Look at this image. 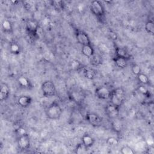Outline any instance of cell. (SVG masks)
Listing matches in <instances>:
<instances>
[{"instance_id":"cell-23","label":"cell","mask_w":154,"mask_h":154,"mask_svg":"<svg viewBox=\"0 0 154 154\" xmlns=\"http://www.w3.org/2000/svg\"><path fill=\"white\" fill-rule=\"evenodd\" d=\"M10 51L14 55H18L21 51L20 46L16 42H11L10 44Z\"/></svg>"},{"instance_id":"cell-31","label":"cell","mask_w":154,"mask_h":154,"mask_svg":"<svg viewBox=\"0 0 154 154\" xmlns=\"http://www.w3.org/2000/svg\"><path fill=\"white\" fill-rule=\"evenodd\" d=\"M131 71L132 73L136 76H137L138 74H140L141 72V67L138 64L136 63H133L131 65Z\"/></svg>"},{"instance_id":"cell-24","label":"cell","mask_w":154,"mask_h":154,"mask_svg":"<svg viewBox=\"0 0 154 154\" xmlns=\"http://www.w3.org/2000/svg\"><path fill=\"white\" fill-rule=\"evenodd\" d=\"M137 80L140 84L142 85H147L149 83V77L144 73L141 72L137 76Z\"/></svg>"},{"instance_id":"cell-8","label":"cell","mask_w":154,"mask_h":154,"mask_svg":"<svg viewBox=\"0 0 154 154\" xmlns=\"http://www.w3.org/2000/svg\"><path fill=\"white\" fill-rule=\"evenodd\" d=\"M111 90L106 86H100L96 88L95 95L97 97L102 100L109 99Z\"/></svg>"},{"instance_id":"cell-30","label":"cell","mask_w":154,"mask_h":154,"mask_svg":"<svg viewBox=\"0 0 154 154\" xmlns=\"http://www.w3.org/2000/svg\"><path fill=\"white\" fill-rule=\"evenodd\" d=\"M120 152L122 154H134L135 151L132 147L129 146H124L120 149Z\"/></svg>"},{"instance_id":"cell-25","label":"cell","mask_w":154,"mask_h":154,"mask_svg":"<svg viewBox=\"0 0 154 154\" xmlns=\"http://www.w3.org/2000/svg\"><path fill=\"white\" fill-rule=\"evenodd\" d=\"M84 67L82 64L78 60H73L70 63V67L73 70H81Z\"/></svg>"},{"instance_id":"cell-33","label":"cell","mask_w":154,"mask_h":154,"mask_svg":"<svg viewBox=\"0 0 154 154\" xmlns=\"http://www.w3.org/2000/svg\"><path fill=\"white\" fill-rule=\"evenodd\" d=\"M146 153L148 154H153L154 153V147L153 145H149V146L146 149Z\"/></svg>"},{"instance_id":"cell-28","label":"cell","mask_w":154,"mask_h":154,"mask_svg":"<svg viewBox=\"0 0 154 154\" xmlns=\"http://www.w3.org/2000/svg\"><path fill=\"white\" fill-rule=\"evenodd\" d=\"M138 90L143 95H144V96H146L147 97H150V91H149L147 88L145 87V85L140 84L138 87Z\"/></svg>"},{"instance_id":"cell-13","label":"cell","mask_w":154,"mask_h":154,"mask_svg":"<svg viewBox=\"0 0 154 154\" xmlns=\"http://www.w3.org/2000/svg\"><path fill=\"white\" fill-rule=\"evenodd\" d=\"M17 102V104L20 106L22 108H27L31 105L32 102V98L29 96L22 95L18 97Z\"/></svg>"},{"instance_id":"cell-12","label":"cell","mask_w":154,"mask_h":154,"mask_svg":"<svg viewBox=\"0 0 154 154\" xmlns=\"http://www.w3.org/2000/svg\"><path fill=\"white\" fill-rule=\"evenodd\" d=\"M111 127L112 130L117 133L120 134L122 132L123 128V124L121 120L119 119L118 117L114 119L111 120Z\"/></svg>"},{"instance_id":"cell-16","label":"cell","mask_w":154,"mask_h":154,"mask_svg":"<svg viewBox=\"0 0 154 154\" xmlns=\"http://www.w3.org/2000/svg\"><path fill=\"white\" fill-rule=\"evenodd\" d=\"M115 54L116 57H119L126 58L128 60H130L131 55L128 52V51L123 48L122 47H116L115 49Z\"/></svg>"},{"instance_id":"cell-15","label":"cell","mask_w":154,"mask_h":154,"mask_svg":"<svg viewBox=\"0 0 154 154\" xmlns=\"http://www.w3.org/2000/svg\"><path fill=\"white\" fill-rule=\"evenodd\" d=\"M129 60H128L125 58L119 57H116L113 58V61L114 64L117 67L120 69H125L126 68L128 65V61Z\"/></svg>"},{"instance_id":"cell-2","label":"cell","mask_w":154,"mask_h":154,"mask_svg":"<svg viewBox=\"0 0 154 154\" xmlns=\"http://www.w3.org/2000/svg\"><path fill=\"white\" fill-rule=\"evenodd\" d=\"M46 117L50 120L59 119L63 113V109L61 106L57 102H53L46 108Z\"/></svg>"},{"instance_id":"cell-10","label":"cell","mask_w":154,"mask_h":154,"mask_svg":"<svg viewBox=\"0 0 154 154\" xmlns=\"http://www.w3.org/2000/svg\"><path fill=\"white\" fill-rule=\"evenodd\" d=\"M76 38L77 42L82 46L90 45L91 44V40L88 34L83 31L78 30L76 32Z\"/></svg>"},{"instance_id":"cell-17","label":"cell","mask_w":154,"mask_h":154,"mask_svg":"<svg viewBox=\"0 0 154 154\" xmlns=\"http://www.w3.org/2000/svg\"><path fill=\"white\" fill-rule=\"evenodd\" d=\"M81 70L82 71V73L84 76L88 79H94L96 75V72L93 69L88 67L84 66Z\"/></svg>"},{"instance_id":"cell-9","label":"cell","mask_w":154,"mask_h":154,"mask_svg":"<svg viewBox=\"0 0 154 154\" xmlns=\"http://www.w3.org/2000/svg\"><path fill=\"white\" fill-rule=\"evenodd\" d=\"M17 144L19 149L22 150H28L30 147V138L28 134L17 137Z\"/></svg>"},{"instance_id":"cell-4","label":"cell","mask_w":154,"mask_h":154,"mask_svg":"<svg viewBox=\"0 0 154 154\" xmlns=\"http://www.w3.org/2000/svg\"><path fill=\"white\" fill-rule=\"evenodd\" d=\"M39 27L38 23L34 19H29L26 23V30L28 35L31 39L37 38V31Z\"/></svg>"},{"instance_id":"cell-19","label":"cell","mask_w":154,"mask_h":154,"mask_svg":"<svg viewBox=\"0 0 154 154\" xmlns=\"http://www.w3.org/2000/svg\"><path fill=\"white\" fill-rule=\"evenodd\" d=\"M89 61L90 64L93 66H99L102 63V57L95 53L89 58Z\"/></svg>"},{"instance_id":"cell-3","label":"cell","mask_w":154,"mask_h":154,"mask_svg":"<svg viewBox=\"0 0 154 154\" xmlns=\"http://www.w3.org/2000/svg\"><path fill=\"white\" fill-rule=\"evenodd\" d=\"M43 96L45 97L54 96L56 94V87L54 83L50 80L44 81L41 85Z\"/></svg>"},{"instance_id":"cell-32","label":"cell","mask_w":154,"mask_h":154,"mask_svg":"<svg viewBox=\"0 0 154 154\" xmlns=\"http://www.w3.org/2000/svg\"><path fill=\"white\" fill-rule=\"evenodd\" d=\"M16 134L17 135V137H19L20 136L27 134V132L25 128L22 126H20L16 129Z\"/></svg>"},{"instance_id":"cell-6","label":"cell","mask_w":154,"mask_h":154,"mask_svg":"<svg viewBox=\"0 0 154 154\" xmlns=\"http://www.w3.org/2000/svg\"><path fill=\"white\" fill-rule=\"evenodd\" d=\"M85 120L93 127H99L102 125V119L95 112H88L85 115Z\"/></svg>"},{"instance_id":"cell-11","label":"cell","mask_w":154,"mask_h":154,"mask_svg":"<svg viewBox=\"0 0 154 154\" xmlns=\"http://www.w3.org/2000/svg\"><path fill=\"white\" fill-rule=\"evenodd\" d=\"M10 94V89L9 86L6 83H2L1 84L0 88V100L5 101L6 100Z\"/></svg>"},{"instance_id":"cell-21","label":"cell","mask_w":154,"mask_h":154,"mask_svg":"<svg viewBox=\"0 0 154 154\" xmlns=\"http://www.w3.org/2000/svg\"><path fill=\"white\" fill-rule=\"evenodd\" d=\"M2 28L4 32L11 33L13 31V26L11 23L8 19H5L2 23Z\"/></svg>"},{"instance_id":"cell-22","label":"cell","mask_w":154,"mask_h":154,"mask_svg":"<svg viewBox=\"0 0 154 154\" xmlns=\"http://www.w3.org/2000/svg\"><path fill=\"white\" fill-rule=\"evenodd\" d=\"M144 29L146 31L150 34L153 35L154 33V23L152 19H149L146 23L144 25Z\"/></svg>"},{"instance_id":"cell-1","label":"cell","mask_w":154,"mask_h":154,"mask_svg":"<svg viewBox=\"0 0 154 154\" xmlns=\"http://www.w3.org/2000/svg\"><path fill=\"white\" fill-rule=\"evenodd\" d=\"M109 100L111 103L120 108L126 100V93L125 90L120 87L112 90Z\"/></svg>"},{"instance_id":"cell-20","label":"cell","mask_w":154,"mask_h":154,"mask_svg":"<svg viewBox=\"0 0 154 154\" xmlns=\"http://www.w3.org/2000/svg\"><path fill=\"white\" fill-rule=\"evenodd\" d=\"M17 82L19 85L23 88H29L31 87V82L25 76H20L17 79Z\"/></svg>"},{"instance_id":"cell-14","label":"cell","mask_w":154,"mask_h":154,"mask_svg":"<svg viewBox=\"0 0 154 154\" xmlns=\"http://www.w3.org/2000/svg\"><path fill=\"white\" fill-rule=\"evenodd\" d=\"M81 141H82V143L84 146H85L87 148H90L92 147L95 143L94 138L88 134H85L83 135V136L81 138Z\"/></svg>"},{"instance_id":"cell-27","label":"cell","mask_w":154,"mask_h":154,"mask_svg":"<svg viewBox=\"0 0 154 154\" xmlns=\"http://www.w3.org/2000/svg\"><path fill=\"white\" fill-rule=\"evenodd\" d=\"M88 149L82 143L78 144L75 149V152L78 154H84L88 152Z\"/></svg>"},{"instance_id":"cell-26","label":"cell","mask_w":154,"mask_h":154,"mask_svg":"<svg viewBox=\"0 0 154 154\" xmlns=\"http://www.w3.org/2000/svg\"><path fill=\"white\" fill-rule=\"evenodd\" d=\"M51 5L57 11L63 10L65 6L64 1H61V0L52 1H51Z\"/></svg>"},{"instance_id":"cell-18","label":"cell","mask_w":154,"mask_h":154,"mask_svg":"<svg viewBox=\"0 0 154 154\" xmlns=\"http://www.w3.org/2000/svg\"><path fill=\"white\" fill-rule=\"evenodd\" d=\"M81 52L84 56L90 58L94 54V50L91 45H84L82 46Z\"/></svg>"},{"instance_id":"cell-5","label":"cell","mask_w":154,"mask_h":154,"mask_svg":"<svg viewBox=\"0 0 154 154\" xmlns=\"http://www.w3.org/2000/svg\"><path fill=\"white\" fill-rule=\"evenodd\" d=\"M91 12L97 17H102L105 15V9L102 3L99 1H93L89 6Z\"/></svg>"},{"instance_id":"cell-29","label":"cell","mask_w":154,"mask_h":154,"mask_svg":"<svg viewBox=\"0 0 154 154\" xmlns=\"http://www.w3.org/2000/svg\"><path fill=\"white\" fill-rule=\"evenodd\" d=\"M106 144L111 147H114L118 145L119 140L113 137H109L106 140Z\"/></svg>"},{"instance_id":"cell-7","label":"cell","mask_w":154,"mask_h":154,"mask_svg":"<svg viewBox=\"0 0 154 154\" xmlns=\"http://www.w3.org/2000/svg\"><path fill=\"white\" fill-rule=\"evenodd\" d=\"M120 107H118L112 103L108 104L105 108V112L106 116L111 120L116 119L120 114Z\"/></svg>"}]
</instances>
